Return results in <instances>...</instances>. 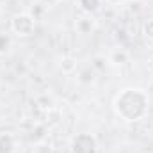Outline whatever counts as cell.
I'll use <instances>...</instances> for the list:
<instances>
[{
    "label": "cell",
    "instance_id": "obj_1",
    "mask_svg": "<svg viewBox=\"0 0 153 153\" xmlns=\"http://www.w3.org/2000/svg\"><path fill=\"white\" fill-rule=\"evenodd\" d=\"M152 98L143 87H125L112 98V111L125 123H137L150 112Z\"/></svg>",
    "mask_w": 153,
    "mask_h": 153
},
{
    "label": "cell",
    "instance_id": "obj_2",
    "mask_svg": "<svg viewBox=\"0 0 153 153\" xmlns=\"http://www.w3.org/2000/svg\"><path fill=\"white\" fill-rule=\"evenodd\" d=\"M9 29L18 38H30L36 30V20L30 13H16L9 22Z\"/></svg>",
    "mask_w": 153,
    "mask_h": 153
},
{
    "label": "cell",
    "instance_id": "obj_3",
    "mask_svg": "<svg viewBox=\"0 0 153 153\" xmlns=\"http://www.w3.org/2000/svg\"><path fill=\"white\" fill-rule=\"evenodd\" d=\"M70 153H100V144L94 134L78 132L70 141Z\"/></svg>",
    "mask_w": 153,
    "mask_h": 153
},
{
    "label": "cell",
    "instance_id": "obj_4",
    "mask_svg": "<svg viewBox=\"0 0 153 153\" xmlns=\"http://www.w3.org/2000/svg\"><path fill=\"white\" fill-rule=\"evenodd\" d=\"M18 146L20 141L13 132H5V130L0 132V153H16Z\"/></svg>",
    "mask_w": 153,
    "mask_h": 153
},
{
    "label": "cell",
    "instance_id": "obj_5",
    "mask_svg": "<svg viewBox=\"0 0 153 153\" xmlns=\"http://www.w3.org/2000/svg\"><path fill=\"white\" fill-rule=\"evenodd\" d=\"M75 30L82 36H89L96 30V20L94 16L91 14H84V16H78L75 20Z\"/></svg>",
    "mask_w": 153,
    "mask_h": 153
},
{
    "label": "cell",
    "instance_id": "obj_6",
    "mask_svg": "<svg viewBox=\"0 0 153 153\" xmlns=\"http://www.w3.org/2000/svg\"><path fill=\"white\" fill-rule=\"evenodd\" d=\"M98 80V71L93 68V66H84L80 70H76V82L84 87H89V85H94Z\"/></svg>",
    "mask_w": 153,
    "mask_h": 153
},
{
    "label": "cell",
    "instance_id": "obj_7",
    "mask_svg": "<svg viewBox=\"0 0 153 153\" xmlns=\"http://www.w3.org/2000/svg\"><path fill=\"white\" fill-rule=\"evenodd\" d=\"M103 2H105V0H76L78 9H80L84 14H91V16H94L96 13L102 11Z\"/></svg>",
    "mask_w": 153,
    "mask_h": 153
},
{
    "label": "cell",
    "instance_id": "obj_8",
    "mask_svg": "<svg viewBox=\"0 0 153 153\" xmlns=\"http://www.w3.org/2000/svg\"><path fill=\"white\" fill-rule=\"evenodd\" d=\"M128 59H130V55H128V52H126L125 48H112L111 53L107 55V61H109V64H112V66L126 64Z\"/></svg>",
    "mask_w": 153,
    "mask_h": 153
},
{
    "label": "cell",
    "instance_id": "obj_9",
    "mask_svg": "<svg viewBox=\"0 0 153 153\" xmlns=\"http://www.w3.org/2000/svg\"><path fill=\"white\" fill-rule=\"evenodd\" d=\"M30 153H55V150H53L52 143H48V141H38V143L32 144Z\"/></svg>",
    "mask_w": 153,
    "mask_h": 153
},
{
    "label": "cell",
    "instance_id": "obj_10",
    "mask_svg": "<svg viewBox=\"0 0 153 153\" xmlns=\"http://www.w3.org/2000/svg\"><path fill=\"white\" fill-rule=\"evenodd\" d=\"M11 46H13L11 36L5 34V32H0V55H5V53L11 50Z\"/></svg>",
    "mask_w": 153,
    "mask_h": 153
},
{
    "label": "cell",
    "instance_id": "obj_11",
    "mask_svg": "<svg viewBox=\"0 0 153 153\" xmlns=\"http://www.w3.org/2000/svg\"><path fill=\"white\" fill-rule=\"evenodd\" d=\"M141 32H143V36H144L146 39L153 41V18L146 20V22L143 23V27H141Z\"/></svg>",
    "mask_w": 153,
    "mask_h": 153
},
{
    "label": "cell",
    "instance_id": "obj_12",
    "mask_svg": "<svg viewBox=\"0 0 153 153\" xmlns=\"http://www.w3.org/2000/svg\"><path fill=\"white\" fill-rule=\"evenodd\" d=\"M105 2H109V4H112V5H117V4L123 2V0H105Z\"/></svg>",
    "mask_w": 153,
    "mask_h": 153
},
{
    "label": "cell",
    "instance_id": "obj_13",
    "mask_svg": "<svg viewBox=\"0 0 153 153\" xmlns=\"http://www.w3.org/2000/svg\"><path fill=\"white\" fill-rule=\"evenodd\" d=\"M57 2H66V0H57Z\"/></svg>",
    "mask_w": 153,
    "mask_h": 153
}]
</instances>
